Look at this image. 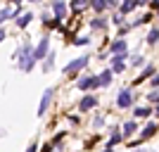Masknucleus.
I'll return each instance as SVG.
<instances>
[{
    "label": "nucleus",
    "instance_id": "nucleus-1",
    "mask_svg": "<svg viewBox=\"0 0 159 152\" xmlns=\"http://www.w3.org/2000/svg\"><path fill=\"white\" fill-rule=\"evenodd\" d=\"M14 60L19 62V67L24 69V71H31L33 64H36V60H33V48L29 45V43H26V45H21L19 50L14 53Z\"/></svg>",
    "mask_w": 159,
    "mask_h": 152
},
{
    "label": "nucleus",
    "instance_id": "nucleus-2",
    "mask_svg": "<svg viewBox=\"0 0 159 152\" xmlns=\"http://www.w3.org/2000/svg\"><path fill=\"white\" fill-rule=\"evenodd\" d=\"M45 55H50V40H48V38H40L38 45L33 48V60L38 62V60H43Z\"/></svg>",
    "mask_w": 159,
    "mask_h": 152
},
{
    "label": "nucleus",
    "instance_id": "nucleus-3",
    "mask_svg": "<svg viewBox=\"0 0 159 152\" xmlns=\"http://www.w3.org/2000/svg\"><path fill=\"white\" fill-rule=\"evenodd\" d=\"M88 62H90V57H88V55H83V57H79V60H74V62H69V64L64 67V71H66V74L81 71V69H83V67H88Z\"/></svg>",
    "mask_w": 159,
    "mask_h": 152
},
{
    "label": "nucleus",
    "instance_id": "nucleus-4",
    "mask_svg": "<svg viewBox=\"0 0 159 152\" xmlns=\"http://www.w3.org/2000/svg\"><path fill=\"white\" fill-rule=\"evenodd\" d=\"M100 86V76H83V79L76 83L79 90H88V88H98Z\"/></svg>",
    "mask_w": 159,
    "mask_h": 152
},
{
    "label": "nucleus",
    "instance_id": "nucleus-5",
    "mask_svg": "<svg viewBox=\"0 0 159 152\" xmlns=\"http://www.w3.org/2000/svg\"><path fill=\"white\" fill-rule=\"evenodd\" d=\"M131 102H133V93L128 90V88H124V90L119 93V98H116V105L119 107H131Z\"/></svg>",
    "mask_w": 159,
    "mask_h": 152
},
{
    "label": "nucleus",
    "instance_id": "nucleus-6",
    "mask_svg": "<svg viewBox=\"0 0 159 152\" xmlns=\"http://www.w3.org/2000/svg\"><path fill=\"white\" fill-rule=\"evenodd\" d=\"M50 98H52V88H48L45 93H43V98H40V105H38V117H43L45 114V109H48V105H50Z\"/></svg>",
    "mask_w": 159,
    "mask_h": 152
},
{
    "label": "nucleus",
    "instance_id": "nucleus-7",
    "mask_svg": "<svg viewBox=\"0 0 159 152\" xmlns=\"http://www.w3.org/2000/svg\"><path fill=\"white\" fill-rule=\"evenodd\" d=\"M95 105H98V98H95V95H86V98L79 102V109H81V112H88V109L95 107Z\"/></svg>",
    "mask_w": 159,
    "mask_h": 152
},
{
    "label": "nucleus",
    "instance_id": "nucleus-8",
    "mask_svg": "<svg viewBox=\"0 0 159 152\" xmlns=\"http://www.w3.org/2000/svg\"><path fill=\"white\" fill-rule=\"evenodd\" d=\"M124 60H126V55H114L112 57V62H114V67H112V74H119V71H124Z\"/></svg>",
    "mask_w": 159,
    "mask_h": 152
},
{
    "label": "nucleus",
    "instance_id": "nucleus-9",
    "mask_svg": "<svg viewBox=\"0 0 159 152\" xmlns=\"http://www.w3.org/2000/svg\"><path fill=\"white\" fill-rule=\"evenodd\" d=\"M138 5H143L140 0H124V5L119 7V12H121V14H126V12H133V10H135Z\"/></svg>",
    "mask_w": 159,
    "mask_h": 152
},
{
    "label": "nucleus",
    "instance_id": "nucleus-10",
    "mask_svg": "<svg viewBox=\"0 0 159 152\" xmlns=\"http://www.w3.org/2000/svg\"><path fill=\"white\" fill-rule=\"evenodd\" d=\"M52 12H55V19H57V21L64 19V14H66V5H64V2H52Z\"/></svg>",
    "mask_w": 159,
    "mask_h": 152
},
{
    "label": "nucleus",
    "instance_id": "nucleus-11",
    "mask_svg": "<svg viewBox=\"0 0 159 152\" xmlns=\"http://www.w3.org/2000/svg\"><path fill=\"white\" fill-rule=\"evenodd\" d=\"M109 50H112V55H126V43L124 40H114Z\"/></svg>",
    "mask_w": 159,
    "mask_h": 152
},
{
    "label": "nucleus",
    "instance_id": "nucleus-12",
    "mask_svg": "<svg viewBox=\"0 0 159 152\" xmlns=\"http://www.w3.org/2000/svg\"><path fill=\"white\" fill-rule=\"evenodd\" d=\"M31 19H33V14H31V12L21 14L19 19H17V26H19V29H26V26H29V21H31Z\"/></svg>",
    "mask_w": 159,
    "mask_h": 152
},
{
    "label": "nucleus",
    "instance_id": "nucleus-13",
    "mask_svg": "<svg viewBox=\"0 0 159 152\" xmlns=\"http://www.w3.org/2000/svg\"><path fill=\"white\" fill-rule=\"evenodd\" d=\"M107 7H112L109 0H95V2H93V10H95V12H102V10H107Z\"/></svg>",
    "mask_w": 159,
    "mask_h": 152
},
{
    "label": "nucleus",
    "instance_id": "nucleus-14",
    "mask_svg": "<svg viewBox=\"0 0 159 152\" xmlns=\"http://www.w3.org/2000/svg\"><path fill=\"white\" fill-rule=\"evenodd\" d=\"M121 138H124V133H121V131H114V133H112V138L107 140V147H109V150H112V147L116 145V143H119Z\"/></svg>",
    "mask_w": 159,
    "mask_h": 152
},
{
    "label": "nucleus",
    "instance_id": "nucleus-15",
    "mask_svg": "<svg viewBox=\"0 0 159 152\" xmlns=\"http://www.w3.org/2000/svg\"><path fill=\"white\" fill-rule=\"evenodd\" d=\"M112 81V69H105V71L100 74V86H107Z\"/></svg>",
    "mask_w": 159,
    "mask_h": 152
},
{
    "label": "nucleus",
    "instance_id": "nucleus-16",
    "mask_svg": "<svg viewBox=\"0 0 159 152\" xmlns=\"http://www.w3.org/2000/svg\"><path fill=\"white\" fill-rule=\"evenodd\" d=\"M10 17H14V10L12 7H2V10H0V24L5 19H10Z\"/></svg>",
    "mask_w": 159,
    "mask_h": 152
},
{
    "label": "nucleus",
    "instance_id": "nucleus-17",
    "mask_svg": "<svg viewBox=\"0 0 159 152\" xmlns=\"http://www.w3.org/2000/svg\"><path fill=\"white\" fill-rule=\"evenodd\" d=\"M147 76H154V67H152V64H147L145 69H143V74H140V79H138V83H140V81H145Z\"/></svg>",
    "mask_w": 159,
    "mask_h": 152
},
{
    "label": "nucleus",
    "instance_id": "nucleus-18",
    "mask_svg": "<svg viewBox=\"0 0 159 152\" xmlns=\"http://www.w3.org/2000/svg\"><path fill=\"white\" fill-rule=\"evenodd\" d=\"M121 133H124V136H131V133H135V124H133V121H126V124L121 126Z\"/></svg>",
    "mask_w": 159,
    "mask_h": 152
},
{
    "label": "nucleus",
    "instance_id": "nucleus-19",
    "mask_svg": "<svg viewBox=\"0 0 159 152\" xmlns=\"http://www.w3.org/2000/svg\"><path fill=\"white\" fill-rule=\"evenodd\" d=\"M152 133H157V126H154V124H147L145 128H143V138H150Z\"/></svg>",
    "mask_w": 159,
    "mask_h": 152
},
{
    "label": "nucleus",
    "instance_id": "nucleus-20",
    "mask_svg": "<svg viewBox=\"0 0 159 152\" xmlns=\"http://www.w3.org/2000/svg\"><path fill=\"white\" fill-rule=\"evenodd\" d=\"M133 114H135V117H150L152 112H150V107H135V112H133Z\"/></svg>",
    "mask_w": 159,
    "mask_h": 152
},
{
    "label": "nucleus",
    "instance_id": "nucleus-21",
    "mask_svg": "<svg viewBox=\"0 0 159 152\" xmlns=\"http://www.w3.org/2000/svg\"><path fill=\"white\" fill-rule=\"evenodd\" d=\"M147 40H150V43H157V40H159V29H152L150 36H147Z\"/></svg>",
    "mask_w": 159,
    "mask_h": 152
},
{
    "label": "nucleus",
    "instance_id": "nucleus-22",
    "mask_svg": "<svg viewBox=\"0 0 159 152\" xmlns=\"http://www.w3.org/2000/svg\"><path fill=\"white\" fill-rule=\"evenodd\" d=\"M90 26H93V29H105V19H100V17H98V19L90 21Z\"/></svg>",
    "mask_w": 159,
    "mask_h": 152
},
{
    "label": "nucleus",
    "instance_id": "nucleus-23",
    "mask_svg": "<svg viewBox=\"0 0 159 152\" xmlns=\"http://www.w3.org/2000/svg\"><path fill=\"white\" fill-rule=\"evenodd\" d=\"M74 43H76V45H88V43H90V38H88V36H81V38H76Z\"/></svg>",
    "mask_w": 159,
    "mask_h": 152
},
{
    "label": "nucleus",
    "instance_id": "nucleus-24",
    "mask_svg": "<svg viewBox=\"0 0 159 152\" xmlns=\"http://www.w3.org/2000/svg\"><path fill=\"white\" fill-rule=\"evenodd\" d=\"M147 98L152 100V102H157V105H159V90H154V93H150V95H147Z\"/></svg>",
    "mask_w": 159,
    "mask_h": 152
},
{
    "label": "nucleus",
    "instance_id": "nucleus-25",
    "mask_svg": "<svg viewBox=\"0 0 159 152\" xmlns=\"http://www.w3.org/2000/svg\"><path fill=\"white\" fill-rule=\"evenodd\" d=\"M52 60H55V53H50V55H48V62H45V69L52 67Z\"/></svg>",
    "mask_w": 159,
    "mask_h": 152
},
{
    "label": "nucleus",
    "instance_id": "nucleus-26",
    "mask_svg": "<svg viewBox=\"0 0 159 152\" xmlns=\"http://www.w3.org/2000/svg\"><path fill=\"white\" fill-rule=\"evenodd\" d=\"M131 62H133V64H135V67H140V64H143V62H145V60H143V57H133Z\"/></svg>",
    "mask_w": 159,
    "mask_h": 152
},
{
    "label": "nucleus",
    "instance_id": "nucleus-27",
    "mask_svg": "<svg viewBox=\"0 0 159 152\" xmlns=\"http://www.w3.org/2000/svg\"><path fill=\"white\" fill-rule=\"evenodd\" d=\"M36 150H38V145H36V143H31V145L26 147V152H36Z\"/></svg>",
    "mask_w": 159,
    "mask_h": 152
},
{
    "label": "nucleus",
    "instance_id": "nucleus-28",
    "mask_svg": "<svg viewBox=\"0 0 159 152\" xmlns=\"http://www.w3.org/2000/svg\"><path fill=\"white\" fill-rule=\"evenodd\" d=\"M152 86H159V74H157V76L152 79Z\"/></svg>",
    "mask_w": 159,
    "mask_h": 152
},
{
    "label": "nucleus",
    "instance_id": "nucleus-29",
    "mask_svg": "<svg viewBox=\"0 0 159 152\" xmlns=\"http://www.w3.org/2000/svg\"><path fill=\"white\" fill-rule=\"evenodd\" d=\"M152 7H154V10H159V0H154V2H152Z\"/></svg>",
    "mask_w": 159,
    "mask_h": 152
},
{
    "label": "nucleus",
    "instance_id": "nucleus-30",
    "mask_svg": "<svg viewBox=\"0 0 159 152\" xmlns=\"http://www.w3.org/2000/svg\"><path fill=\"white\" fill-rule=\"evenodd\" d=\"M5 38V29H0V40Z\"/></svg>",
    "mask_w": 159,
    "mask_h": 152
},
{
    "label": "nucleus",
    "instance_id": "nucleus-31",
    "mask_svg": "<svg viewBox=\"0 0 159 152\" xmlns=\"http://www.w3.org/2000/svg\"><path fill=\"white\" fill-rule=\"evenodd\" d=\"M105 152H114V150H109V147H107V150H105Z\"/></svg>",
    "mask_w": 159,
    "mask_h": 152
},
{
    "label": "nucleus",
    "instance_id": "nucleus-32",
    "mask_svg": "<svg viewBox=\"0 0 159 152\" xmlns=\"http://www.w3.org/2000/svg\"><path fill=\"white\" fill-rule=\"evenodd\" d=\"M154 112H157V114H159V107H157V109H154Z\"/></svg>",
    "mask_w": 159,
    "mask_h": 152
}]
</instances>
